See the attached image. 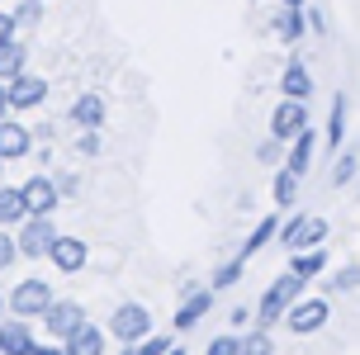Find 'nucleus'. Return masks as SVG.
<instances>
[{
	"mask_svg": "<svg viewBox=\"0 0 360 355\" xmlns=\"http://www.w3.org/2000/svg\"><path fill=\"white\" fill-rule=\"evenodd\" d=\"M351 289H360V261L342 266L337 275H327V294H351Z\"/></svg>",
	"mask_w": 360,
	"mask_h": 355,
	"instance_id": "bb28decb",
	"label": "nucleus"
},
{
	"mask_svg": "<svg viewBox=\"0 0 360 355\" xmlns=\"http://www.w3.org/2000/svg\"><path fill=\"white\" fill-rule=\"evenodd\" d=\"M280 5H304V0H280Z\"/></svg>",
	"mask_w": 360,
	"mask_h": 355,
	"instance_id": "79ce46f5",
	"label": "nucleus"
},
{
	"mask_svg": "<svg viewBox=\"0 0 360 355\" xmlns=\"http://www.w3.org/2000/svg\"><path fill=\"white\" fill-rule=\"evenodd\" d=\"M342 142H346V95H337L332 109H327V147L337 152Z\"/></svg>",
	"mask_w": 360,
	"mask_h": 355,
	"instance_id": "393cba45",
	"label": "nucleus"
},
{
	"mask_svg": "<svg viewBox=\"0 0 360 355\" xmlns=\"http://www.w3.org/2000/svg\"><path fill=\"white\" fill-rule=\"evenodd\" d=\"M0 166H5V161H0Z\"/></svg>",
	"mask_w": 360,
	"mask_h": 355,
	"instance_id": "37998d69",
	"label": "nucleus"
},
{
	"mask_svg": "<svg viewBox=\"0 0 360 355\" xmlns=\"http://www.w3.org/2000/svg\"><path fill=\"white\" fill-rule=\"evenodd\" d=\"M24 218H29L24 185H0V228H19Z\"/></svg>",
	"mask_w": 360,
	"mask_h": 355,
	"instance_id": "f3484780",
	"label": "nucleus"
},
{
	"mask_svg": "<svg viewBox=\"0 0 360 355\" xmlns=\"http://www.w3.org/2000/svg\"><path fill=\"white\" fill-rule=\"evenodd\" d=\"M285 157H289V142L275 138V133H270V138L256 147V161H261V166H285Z\"/></svg>",
	"mask_w": 360,
	"mask_h": 355,
	"instance_id": "cd10ccee",
	"label": "nucleus"
},
{
	"mask_svg": "<svg viewBox=\"0 0 360 355\" xmlns=\"http://www.w3.org/2000/svg\"><path fill=\"white\" fill-rule=\"evenodd\" d=\"M204 355H242V337H237V332H218V337L204 346Z\"/></svg>",
	"mask_w": 360,
	"mask_h": 355,
	"instance_id": "7c9ffc66",
	"label": "nucleus"
},
{
	"mask_svg": "<svg viewBox=\"0 0 360 355\" xmlns=\"http://www.w3.org/2000/svg\"><path fill=\"white\" fill-rule=\"evenodd\" d=\"M43 100H48V81H43V76L19 71L15 81H10V109H15V114H29V109H38Z\"/></svg>",
	"mask_w": 360,
	"mask_h": 355,
	"instance_id": "1a4fd4ad",
	"label": "nucleus"
},
{
	"mask_svg": "<svg viewBox=\"0 0 360 355\" xmlns=\"http://www.w3.org/2000/svg\"><path fill=\"white\" fill-rule=\"evenodd\" d=\"M242 355H275V341H270V327H256L242 337Z\"/></svg>",
	"mask_w": 360,
	"mask_h": 355,
	"instance_id": "c756f323",
	"label": "nucleus"
},
{
	"mask_svg": "<svg viewBox=\"0 0 360 355\" xmlns=\"http://www.w3.org/2000/svg\"><path fill=\"white\" fill-rule=\"evenodd\" d=\"M209 308H214V289H190V294H185V303L176 308L171 327H176V332H190V327H199V322L209 318Z\"/></svg>",
	"mask_w": 360,
	"mask_h": 355,
	"instance_id": "9b49d317",
	"label": "nucleus"
},
{
	"mask_svg": "<svg viewBox=\"0 0 360 355\" xmlns=\"http://www.w3.org/2000/svg\"><path fill=\"white\" fill-rule=\"evenodd\" d=\"M24 67H29V43H24V38L5 43V48H0V81H15Z\"/></svg>",
	"mask_w": 360,
	"mask_h": 355,
	"instance_id": "4be33fe9",
	"label": "nucleus"
},
{
	"mask_svg": "<svg viewBox=\"0 0 360 355\" xmlns=\"http://www.w3.org/2000/svg\"><path fill=\"white\" fill-rule=\"evenodd\" d=\"M15 19H19V34L24 29H38V19H43V0H24L15 10Z\"/></svg>",
	"mask_w": 360,
	"mask_h": 355,
	"instance_id": "473e14b6",
	"label": "nucleus"
},
{
	"mask_svg": "<svg viewBox=\"0 0 360 355\" xmlns=\"http://www.w3.org/2000/svg\"><path fill=\"white\" fill-rule=\"evenodd\" d=\"M360 176V161L346 152V157H337V166H332V185H351V180Z\"/></svg>",
	"mask_w": 360,
	"mask_h": 355,
	"instance_id": "2f4dec72",
	"label": "nucleus"
},
{
	"mask_svg": "<svg viewBox=\"0 0 360 355\" xmlns=\"http://www.w3.org/2000/svg\"><path fill=\"white\" fill-rule=\"evenodd\" d=\"M166 355H185V351H180V346H171V351H166Z\"/></svg>",
	"mask_w": 360,
	"mask_h": 355,
	"instance_id": "a19ab883",
	"label": "nucleus"
},
{
	"mask_svg": "<svg viewBox=\"0 0 360 355\" xmlns=\"http://www.w3.org/2000/svg\"><path fill=\"white\" fill-rule=\"evenodd\" d=\"M308 29H313V24H308V5H285V10L275 15V34H280V43H289V48H294Z\"/></svg>",
	"mask_w": 360,
	"mask_h": 355,
	"instance_id": "dca6fc26",
	"label": "nucleus"
},
{
	"mask_svg": "<svg viewBox=\"0 0 360 355\" xmlns=\"http://www.w3.org/2000/svg\"><path fill=\"white\" fill-rule=\"evenodd\" d=\"M242 266H247V261H242V256H233V261H223V266L214 270V275H209V289H233L237 280H242Z\"/></svg>",
	"mask_w": 360,
	"mask_h": 355,
	"instance_id": "a878e982",
	"label": "nucleus"
},
{
	"mask_svg": "<svg viewBox=\"0 0 360 355\" xmlns=\"http://www.w3.org/2000/svg\"><path fill=\"white\" fill-rule=\"evenodd\" d=\"M299 180H304V176H294L289 166H280V171H275V185H270L275 209H294V199H299Z\"/></svg>",
	"mask_w": 360,
	"mask_h": 355,
	"instance_id": "b1692460",
	"label": "nucleus"
},
{
	"mask_svg": "<svg viewBox=\"0 0 360 355\" xmlns=\"http://www.w3.org/2000/svg\"><path fill=\"white\" fill-rule=\"evenodd\" d=\"M313 152H318V133H313V128H304L299 138L289 142V157H285V166L294 171V176H308V166H313Z\"/></svg>",
	"mask_w": 360,
	"mask_h": 355,
	"instance_id": "a211bd4d",
	"label": "nucleus"
},
{
	"mask_svg": "<svg viewBox=\"0 0 360 355\" xmlns=\"http://www.w3.org/2000/svg\"><path fill=\"white\" fill-rule=\"evenodd\" d=\"M76 152H81V157H95V152H100V138H95V128H81V138H76Z\"/></svg>",
	"mask_w": 360,
	"mask_h": 355,
	"instance_id": "c9c22d12",
	"label": "nucleus"
},
{
	"mask_svg": "<svg viewBox=\"0 0 360 355\" xmlns=\"http://www.w3.org/2000/svg\"><path fill=\"white\" fill-rule=\"evenodd\" d=\"M29 147H34V133L24 124H15L10 114L0 119V161H19V157H29Z\"/></svg>",
	"mask_w": 360,
	"mask_h": 355,
	"instance_id": "4468645a",
	"label": "nucleus"
},
{
	"mask_svg": "<svg viewBox=\"0 0 360 355\" xmlns=\"http://www.w3.org/2000/svg\"><path fill=\"white\" fill-rule=\"evenodd\" d=\"M76 327H86V308H81L76 299H53V308L43 313V332H48L53 341H67Z\"/></svg>",
	"mask_w": 360,
	"mask_h": 355,
	"instance_id": "0eeeda50",
	"label": "nucleus"
},
{
	"mask_svg": "<svg viewBox=\"0 0 360 355\" xmlns=\"http://www.w3.org/2000/svg\"><path fill=\"white\" fill-rule=\"evenodd\" d=\"M327 318H332V303H327V294H323V299H299V303L285 313V327L294 332V337H313V332H323V327H327Z\"/></svg>",
	"mask_w": 360,
	"mask_h": 355,
	"instance_id": "423d86ee",
	"label": "nucleus"
},
{
	"mask_svg": "<svg viewBox=\"0 0 360 355\" xmlns=\"http://www.w3.org/2000/svg\"><path fill=\"white\" fill-rule=\"evenodd\" d=\"M24 204H29V213H57V204H62V190H57V180H48V176H29V180H24Z\"/></svg>",
	"mask_w": 360,
	"mask_h": 355,
	"instance_id": "ddd939ff",
	"label": "nucleus"
},
{
	"mask_svg": "<svg viewBox=\"0 0 360 355\" xmlns=\"http://www.w3.org/2000/svg\"><path fill=\"white\" fill-rule=\"evenodd\" d=\"M304 284L294 270H285V275H275L270 280V289L261 294V303H256V327H275V322H285V313L299 303V294H304Z\"/></svg>",
	"mask_w": 360,
	"mask_h": 355,
	"instance_id": "f257e3e1",
	"label": "nucleus"
},
{
	"mask_svg": "<svg viewBox=\"0 0 360 355\" xmlns=\"http://www.w3.org/2000/svg\"><path fill=\"white\" fill-rule=\"evenodd\" d=\"M15 261H19V242H15L5 228H0V270H10Z\"/></svg>",
	"mask_w": 360,
	"mask_h": 355,
	"instance_id": "72a5a7b5",
	"label": "nucleus"
},
{
	"mask_svg": "<svg viewBox=\"0 0 360 355\" xmlns=\"http://www.w3.org/2000/svg\"><path fill=\"white\" fill-rule=\"evenodd\" d=\"M289 270H294L299 280H313V275H323V270H327V247L289 251Z\"/></svg>",
	"mask_w": 360,
	"mask_h": 355,
	"instance_id": "412c9836",
	"label": "nucleus"
},
{
	"mask_svg": "<svg viewBox=\"0 0 360 355\" xmlns=\"http://www.w3.org/2000/svg\"><path fill=\"white\" fill-rule=\"evenodd\" d=\"M308 124H313V119H308V100H289L285 95V100L275 105V114H270V133L285 138V142H294Z\"/></svg>",
	"mask_w": 360,
	"mask_h": 355,
	"instance_id": "6e6552de",
	"label": "nucleus"
},
{
	"mask_svg": "<svg viewBox=\"0 0 360 355\" xmlns=\"http://www.w3.org/2000/svg\"><path fill=\"white\" fill-rule=\"evenodd\" d=\"M19 38V19L10 15V10H0V48H5V43H15Z\"/></svg>",
	"mask_w": 360,
	"mask_h": 355,
	"instance_id": "f704fd0d",
	"label": "nucleus"
},
{
	"mask_svg": "<svg viewBox=\"0 0 360 355\" xmlns=\"http://www.w3.org/2000/svg\"><path fill=\"white\" fill-rule=\"evenodd\" d=\"M48 308H53V289H48V280H19L15 289H10V318L34 322V318H43Z\"/></svg>",
	"mask_w": 360,
	"mask_h": 355,
	"instance_id": "20e7f679",
	"label": "nucleus"
},
{
	"mask_svg": "<svg viewBox=\"0 0 360 355\" xmlns=\"http://www.w3.org/2000/svg\"><path fill=\"white\" fill-rule=\"evenodd\" d=\"M285 251H308V247H323L327 242V218L318 213H299V218H289L280 223V237H275Z\"/></svg>",
	"mask_w": 360,
	"mask_h": 355,
	"instance_id": "7ed1b4c3",
	"label": "nucleus"
},
{
	"mask_svg": "<svg viewBox=\"0 0 360 355\" xmlns=\"http://www.w3.org/2000/svg\"><path fill=\"white\" fill-rule=\"evenodd\" d=\"M109 337L124 341V346L152 337V313H147L143 303H119V308L109 313Z\"/></svg>",
	"mask_w": 360,
	"mask_h": 355,
	"instance_id": "39448f33",
	"label": "nucleus"
},
{
	"mask_svg": "<svg viewBox=\"0 0 360 355\" xmlns=\"http://www.w3.org/2000/svg\"><path fill=\"white\" fill-rule=\"evenodd\" d=\"M105 119H109V109H105V100L95 95V90H86V95H76L72 100V109H67V124H76V128H105Z\"/></svg>",
	"mask_w": 360,
	"mask_h": 355,
	"instance_id": "f8f14e48",
	"label": "nucleus"
},
{
	"mask_svg": "<svg viewBox=\"0 0 360 355\" xmlns=\"http://www.w3.org/2000/svg\"><path fill=\"white\" fill-rule=\"evenodd\" d=\"M280 95H289V100H308L313 95V76H308V67L294 57L285 67V76H280Z\"/></svg>",
	"mask_w": 360,
	"mask_h": 355,
	"instance_id": "aec40b11",
	"label": "nucleus"
},
{
	"mask_svg": "<svg viewBox=\"0 0 360 355\" xmlns=\"http://www.w3.org/2000/svg\"><path fill=\"white\" fill-rule=\"evenodd\" d=\"M5 114H15V109H10V81H0V119H5Z\"/></svg>",
	"mask_w": 360,
	"mask_h": 355,
	"instance_id": "58836bf2",
	"label": "nucleus"
},
{
	"mask_svg": "<svg viewBox=\"0 0 360 355\" xmlns=\"http://www.w3.org/2000/svg\"><path fill=\"white\" fill-rule=\"evenodd\" d=\"M29 355H72V351H67V341H34Z\"/></svg>",
	"mask_w": 360,
	"mask_h": 355,
	"instance_id": "e433bc0d",
	"label": "nucleus"
},
{
	"mask_svg": "<svg viewBox=\"0 0 360 355\" xmlns=\"http://www.w3.org/2000/svg\"><path fill=\"white\" fill-rule=\"evenodd\" d=\"M48 261H53L62 275H81V270H86V261H90L86 237H62V232H57V242H53V251H48Z\"/></svg>",
	"mask_w": 360,
	"mask_h": 355,
	"instance_id": "9d476101",
	"label": "nucleus"
},
{
	"mask_svg": "<svg viewBox=\"0 0 360 355\" xmlns=\"http://www.w3.org/2000/svg\"><path fill=\"white\" fill-rule=\"evenodd\" d=\"M34 351V332L24 318H5L0 322V355H29Z\"/></svg>",
	"mask_w": 360,
	"mask_h": 355,
	"instance_id": "2eb2a0df",
	"label": "nucleus"
},
{
	"mask_svg": "<svg viewBox=\"0 0 360 355\" xmlns=\"http://www.w3.org/2000/svg\"><path fill=\"white\" fill-rule=\"evenodd\" d=\"M15 242H19V256H24V261H48V251H53V242H57L53 213H29L15 228Z\"/></svg>",
	"mask_w": 360,
	"mask_h": 355,
	"instance_id": "f03ea898",
	"label": "nucleus"
},
{
	"mask_svg": "<svg viewBox=\"0 0 360 355\" xmlns=\"http://www.w3.org/2000/svg\"><path fill=\"white\" fill-rule=\"evenodd\" d=\"M275 237H280V218H275V213H266V218L256 223V232L247 237V242H242V251H237V256H242V261H252L256 251L266 247V242H275Z\"/></svg>",
	"mask_w": 360,
	"mask_h": 355,
	"instance_id": "5701e85b",
	"label": "nucleus"
},
{
	"mask_svg": "<svg viewBox=\"0 0 360 355\" xmlns=\"http://www.w3.org/2000/svg\"><path fill=\"white\" fill-rule=\"evenodd\" d=\"M171 346H176V341H171V337H162V332H152V337L133 341V346H128L124 355H166V351H171Z\"/></svg>",
	"mask_w": 360,
	"mask_h": 355,
	"instance_id": "c85d7f7f",
	"label": "nucleus"
},
{
	"mask_svg": "<svg viewBox=\"0 0 360 355\" xmlns=\"http://www.w3.org/2000/svg\"><path fill=\"white\" fill-rule=\"evenodd\" d=\"M105 327H95V322H86V327H76L72 337H67V351L72 355H105Z\"/></svg>",
	"mask_w": 360,
	"mask_h": 355,
	"instance_id": "6ab92c4d",
	"label": "nucleus"
},
{
	"mask_svg": "<svg viewBox=\"0 0 360 355\" xmlns=\"http://www.w3.org/2000/svg\"><path fill=\"white\" fill-rule=\"evenodd\" d=\"M57 190H62V199H72L76 190H81V180L76 176H57Z\"/></svg>",
	"mask_w": 360,
	"mask_h": 355,
	"instance_id": "4c0bfd02",
	"label": "nucleus"
},
{
	"mask_svg": "<svg viewBox=\"0 0 360 355\" xmlns=\"http://www.w3.org/2000/svg\"><path fill=\"white\" fill-rule=\"evenodd\" d=\"M0 313H10V299H5V294H0Z\"/></svg>",
	"mask_w": 360,
	"mask_h": 355,
	"instance_id": "ea45409f",
	"label": "nucleus"
}]
</instances>
